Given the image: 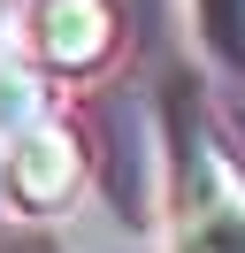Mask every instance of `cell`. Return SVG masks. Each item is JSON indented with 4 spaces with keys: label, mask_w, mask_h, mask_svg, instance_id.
<instances>
[{
    "label": "cell",
    "mask_w": 245,
    "mask_h": 253,
    "mask_svg": "<svg viewBox=\"0 0 245 253\" xmlns=\"http://www.w3.org/2000/svg\"><path fill=\"white\" fill-rule=\"evenodd\" d=\"M168 215L176 253H245V176L192 100H168Z\"/></svg>",
    "instance_id": "obj_1"
},
{
    "label": "cell",
    "mask_w": 245,
    "mask_h": 253,
    "mask_svg": "<svg viewBox=\"0 0 245 253\" xmlns=\"http://www.w3.org/2000/svg\"><path fill=\"white\" fill-rule=\"evenodd\" d=\"M84 192V138L69 123H23L15 138H0V200L15 215L46 222Z\"/></svg>",
    "instance_id": "obj_2"
},
{
    "label": "cell",
    "mask_w": 245,
    "mask_h": 253,
    "mask_svg": "<svg viewBox=\"0 0 245 253\" xmlns=\"http://www.w3.org/2000/svg\"><path fill=\"white\" fill-rule=\"evenodd\" d=\"M23 46L46 77H100L122 46V8L115 0H31Z\"/></svg>",
    "instance_id": "obj_3"
},
{
    "label": "cell",
    "mask_w": 245,
    "mask_h": 253,
    "mask_svg": "<svg viewBox=\"0 0 245 253\" xmlns=\"http://www.w3.org/2000/svg\"><path fill=\"white\" fill-rule=\"evenodd\" d=\"M192 31L214 69L245 77V0H192Z\"/></svg>",
    "instance_id": "obj_4"
}]
</instances>
